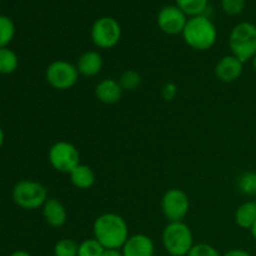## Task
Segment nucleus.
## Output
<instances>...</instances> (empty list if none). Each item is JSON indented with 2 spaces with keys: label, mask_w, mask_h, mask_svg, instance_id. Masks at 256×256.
<instances>
[{
  "label": "nucleus",
  "mask_w": 256,
  "mask_h": 256,
  "mask_svg": "<svg viewBox=\"0 0 256 256\" xmlns=\"http://www.w3.org/2000/svg\"><path fill=\"white\" fill-rule=\"evenodd\" d=\"M94 238L105 249H122L129 239V226L124 218L115 212H105L92 224Z\"/></svg>",
  "instance_id": "obj_1"
},
{
  "label": "nucleus",
  "mask_w": 256,
  "mask_h": 256,
  "mask_svg": "<svg viewBox=\"0 0 256 256\" xmlns=\"http://www.w3.org/2000/svg\"><path fill=\"white\" fill-rule=\"evenodd\" d=\"M182 35L188 46L198 52H206L216 42L218 29L210 18L199 15L188 19Z\"/></svg>",
  "instance_id": "obj_2"
},
{
  "label": "nucleus",
  "mask_w": 256,
  "mask_h": 256,
  "mask_svg": "<svg viewBox=\"0 0 256 256\" xmlns=\"http://www.w3.org/2000/svg\"><path fill=\"white\" fill-rule=\"evenodd\" d=\"M162 246L172 256H186L194 246V235L184 222H172L164 228Z\"/></svg>",
  "instance_id": "obj_3"
},
{
  "label": "nucleus",
  "mask_w": 256,
  "mask_h": 256,
  "mask_svg": "<svg viewBox=\"0 0 256 256\" xmlns=\"http://www.w3.org/2000/svg\"><path fill=\"white\" fill-rule=\"evenodd\" d=\"M229 48L242 62L252 60L256 55V25L249 22L235 25L229 34Z\"/></svg>",
  "instance_id": "obj_4"
},
{
  "label": "nucleus",
  "mask_w": 256,
  "mask_h": 256,
  "mask_svg": "<svg viewBox=\"0 0 256 256\" xmlns=\"http://www.w3.org/2000/svg\"><path fill=\"white\" fill-rule=\"evenodd\" d=\"M12 200L24 210H36L46 202L48 190L40 182L34 180H20L12 188Z\"/></svg>",
  "instance_id": "obj_5"
},
{
  "label": "nucleus",
  "mask_w": 256,
  "mask_h": 256,
  "mask_svg": "<svg viewBox=\"0 0 256 256\" xmlns=\"http://www.w3.org/2000/svg\"><path fill=\"white\" fill-rule=\"evenodd\" d=\"M92 44L99 49H112L122 39V26L112 16H102L95 20L90 29Z\"/></svg>",
  "instance_id": "obj_6"
},
{
  "label": "nucleus",
  "mask_w": 256,
  "mask_h": 256,
  "mask_svg": "<svg viewBox=\"0 0 256 256\" xmlns=\"http://www.w3.org/2000/svg\"><path fill=\"white\" fill-rule=\"evenodd\" d=\"M76 65L66 60H55L48 65L45 70V79L48 84L56 90H69L75 86L79 80Z\"/></svg>",
  "instance_id": "obj_7"
},
{
  "label": "nucleus",
  "mask_w": 256,
  "mask_h": 256,
  "mask_svg": "<svg viewBox=\"0 0 256 256\" xmlns=\"http://www.w3.org/2000/svg\"><path fill=\"white\" fill-rule=\"evenodd\" d=\"M48 159L52 169L69 174L75 166L80 164V152L72 142L59 140L50 146Z\"/></svg>",
  "instance_id": "obj_8"
},
{
  "label": "nucleus",
  "mask_w": 256,
  "mask_h": 256,
  "mask_svg": "<svg viewBox=\"0 0 256 256\" xmlns=\"http://www.w3.org/2000/svg\"><path fill=\"white\" fill-rule=\"evenodd\" d=\"M190 209V200L186 192L178 188L165 192L162 198V212L168 222H182Z\"/></svg>",
  "instance_id": "obj_9"
},
{
  "label": "nucleus",
  "mask_w": 256,
  "mask_h": 256,
  "mask_svg": "<svg viewBox=\"0 0 256 256\" xmlns=\"http://www.w3.org/2000/svg\"><path fill=\"white\" fill-rule=\"evenodd\" d=\"M189 18L176 6L166 5L158 12L156 24L162 32L168 35L182 34Z\"/></svg>",
  "instance_id": "obj_10"
},
{
  "label": "nucleus",
  "mask_w": 256,
  "mask_h": 256,
  "mask_svg": "<svg viewBox=\"0 0 256 256\" xmlns=\"http://www.w3.org/2000/svg\"><path fill=\"white\" fill-rule=\"evenodd\" d=\"M242 70H244V62L238 59L232 54L224 55L220 58L214 68L215 76L222 82H234L242 76Z\"/></svg>",
  "instance_id": "obj_11"
},
{
  "label": "nucleus",
  "mask_w": 256,
  "mask_h": 256,
  "mask_svg": "<svg viewBox=\"0 0 256 256\" xmlns=\"http://www.w3.org/2000/svg\"><path fill=\"white\" fill-rule=\"evenodd\" d=\"M124 256H154L155 245L150 236L145 234L130 235L122 248Z\"/></svg>",
  "instance_id": "obj_12"
},
{
  "label": "nucleus",
  "mask_w": 256,
  "mask_h": 256,
  "mask_svg": "<svg viewBox=\"0 0 256 256\" xmlns=\"http://www.w3.org/2000/svg\"><path fill=\"white\" fill-rule=\"evenodd\" d=\"M122 88L119 80L112 78H105L100 80L95 86V96L102 104L112 105L119 102L122 95Z\"/></svg>",
  "instance_id": "obj_13"
},
{
  "label": "nucleus",
  "mask_w": 256,
  "mask_h": 256,
  "mask_svg": "<svg viewBox=\"0 0 256 256\" xmlns=\"http://www.w3.org/2000/svg\"><path fill=\"white\" fill-rule=\"evenodd\" d=\"M102 56L96 50H88L79 56L76 62V69L82 76L92 78L99 74L102 69Z\"/></svg>",
  "instance_id": "obj_14"
},
{
  "label": "nucleus",
  "mask_w": 256,
  "mask_h": 256,
  "mask_svg": "<svg viewBox=\"0 0 256 256\" xmlns=\"http://www.w3.org/2000/svg\"><path fill=\"white\" fill-rule=\"evenodd\" d=\"M42 216L52 228H62L68 220L66 208L55 198H49L42 206Z\"/></svg>",
  "instance_id": "obj_15"
},
{
  "label": "nucleus",
  "mask_w": 256,
  "mask_h": 256,
  "mask_svg": "<svg viewBox=\"0 0 256 256\" xmlns=\"http://www.w3.org/2000/svg\"><path fill=\"white\" fill-rule=\"evenodd\" d=\"M69 178L70 182H72L76 189L80 190L90 189V188L95 184V180H96L94 170L85 164H79L78 166H75L74 169L69 172Z\"/></svg>",
  "instance_id": "obj_16"
},
{
  "label": "nucleus",
  "mask_w": 256,
  "mask_h": 256,
  "mask_svg": "<svg viewBox=\"0 0 256 256\" xmlns=\"http://www.w3.org/2000/svg\"><path fill=\"white\" fill-rule=\"evenodd\" d=\"M235 222L239 228L245 230H250L256 222V202H245L240 205L235 212Z\"/></svg>",
  "instance_id": "obj_17"
},
{
  "label": "nucleus",
  "mask_w": 256,
  "mask_h": 256,
  "mask_svg": "<svg viewBox=\"0 0 256 256\" xmlns=\"http://www.w3.org/2000/svg\"><path fill=\"white\" fill-rule=\"evenodd\" d=\"M175 5L188 18L204 15L209 9V0H175Z\"/></svg>",
  "instance_id": "obj_18"
},
{
  "label": "nucleus",
  "mask_w": 256,
  "mask_h": 256,
  "mask_svg": "<svg viewBox=\"0 0 256 256\" xmlns=\"http://www.w3.org/2000/svg\"><path fill=\"white\" fill-rule=\"evenodd\" d=\"M19 66V58L15 54L14 50L9 48L0 49V74L9 75L16 72Z\"/></svg>",
  "instance_id": "obj_19"
},
{
  "label": "nucleus",
  "mask_w": 256,
  "mask_h": 256,
  "mask_svg": "<svg viewBox=\"0 0 256 256\" xmlns=\"http://www.w3.org/2000/svg\"><path fill=\"white\" fill-rule=\"evenodd\" d=\"M15 24L6 15H0V49L8 48L15 36Z\"/></svg>",
  "instance_id": "obj_20"
},
{
  "label": "nucleus",
  "mask_w": 256,
  "mask_h": 256,
  "mask_svg": "<svg viewBox=\"0 0 256 256\" xmlns=\"http://www.w3.org/2000/svg\"><path fill=\"white\" fill-rule=\"evenodd\" d=\"M238 188L246 196L256 198V172H246L240 175L238 180Z\"/></svg>",
  "instance_id": "obj_21"
},
{
  "label": "nucleus",
  "mask_w": 256,
  "mask_h": 256,
  "mask_svg": "<svg viewBox=\"0 0 256 256\" xmlns=\"http://www.w3.org/2000/svg\"><path fill=\"white\" fill-rule=\"evenodd\" d=\"M105 248L95 238L86 239L79 244L78 256H102Z\"/></svg>",
  "instance_id": "obj_22"
},
{
  "label": "nucleus",
  "mask_w": 256,
  "mask_h": 256,
  "mask_svg": "<svg viewBox=\"0 0 256 256\" xmlns=\"http://www.w3.org/2000/svg\"><path fill=\"white\" fill-rule=\"evenodd\" d=\"M79 244L72 239H65L56 242L54 246V256H78Z\"/></svg>",
  "instance_id": "obj_23"
},
{
  "label": "nucleus",
  "mask_w": 256,
  "mask_h": 256,
  "mask_svg": "<svg viewBox=\"0 0 256 256\" xmlns=\"http://www.w3.org/2000/svg\"><path fill=\"white\" fill-rule=\"evenodd\" d=\"M120 85H122V90H132L138 89L142 84V75L136 72V70H125L119 79Z\"/></svg>",
  "instance_id": "obj_24"
},
{
  "label": "nucleus",
  "mask_w": 256,
  "mask_h": 256,
  "mask_svg": "<svg viewBox=\"0 0 256 256\" xmlns=\"http://www.w3.org/2000/svg\"><path fill=\"white\" fill-rule=\"evenodd\" d=\"M222 12L229 16L240 15L245 9V0H220Z\"/></svg>",
  "instance_id": "obj_25"
},
{
  "label": "nucleus",
  "mask_w": 256,
  "mask_h": 256,
  "mask_svg": "<svg viewBox=\"0 0 256 256\" xmlns=\"http://www.w3.org/2000/svg\"><path fill=\"white\" fill-rule=\"evenodd\" d=\"M186 256H222L214 246L209 244H195Z\"/></svg>",
  "instance_id": "obj_26"
},
{
  "label": "nucleus",
  "mask_w": 256,
  "mask_h": 256,
  "mask_svg": "<svg viewBox=\"0 0 256 256\" xmlns=\"http://www.w3.org/2000/svg\"><path fill=\"white\" fill-rule=\"evenodd\" d=\"M162 95L166 102H172L178 95V86L174 82H166L162 89Z\"/></svg>",
  "instance_id": "obj_27"
},
{
  "label": "nucleus",
  "mask_w": 256,
  "mask_h": 256,
  "mask_svg": "<svg viewBox=\"0 0 256 256\" xmlns=\"http://www.w3.org/2000/svg\"><path fill=\"white\" fill-rule=\"evenodd\" d=\"M222 256H252L249 252L244 249H232L225 252Z\"/></svg>",
  "instance_id": "obj_28"
},
{
  "label": "nucleus",
  "mask_w": 256,
  "mask_h": 256,
  "mask_svg": "<svg viewBox=\"0 0 256 256\" xmlns=\"http://www.w3.org/2000/svg\"><path fill=\"white\" fill-rule=\"evenodd\" d=\"M102 256H124L120 249H105Z\"/></svg>",
  "instance_id": "obj_29"
},
{
  "label": "nucleus",
  "mask_w": 256,
  "mask_h": 256,
  "mask_svg": "<svg viewBox=\"0 0 256 256\" xmlns=\"http://www.w3.org/2000/svg\"><path fill=\"white\" fill-rule=\"evenodd\" d=\"M9 256H32V255H30L28 252H25V250H16V252H12Z\"/></svg>",
  "instance_id": "obj_30"
},
{
  "label": "nucleus",
  "mask_w": 256,
  "mask_h": 256,
  "mask_svg": "<svg viewBox=\"0 0 256 256\" xmlns=\"http://www.w3.org/2000/svg\"><path fill=\"white\" fill-rule=\"evenodd\" d=\"M2 144H4V132H2V129L0 128V148L2 146Z\"/></svg>",
  "instance_id": "obj_31"
},
{
  "label": "nucleus",
  "mask_w": 256,
  "mask_h": 256,
  "mask_svg": "<svg viewBox=\"0 0 256 256\" xmlns=\"http://www.w3.org/2000/svg\"><path fill=\"white\" fill-rule=\"evenodd\" d=\"M250 232H252V238H254V239L256 240V222H255L254 225H252V229H250Z\"/></svg>",
  "instance_id": "obj_32"
},
{
  "label": "nucleus",
  "mask_w": 256,
  "mask_h": 256,
  "mask_svg": "<svg viewBox=\"0 0 256 256\" xmlns=\"http://www.w3.org/2000/svg\"><path fill=\"white\" fill-rule=\"evenodd\" d=\"M252 66H254V69L256 70V55L252 58Z\"/></svg>",
  "instance_id": "obj_33"
},
{
  "label": "nucleus",
  "mask_w": 256,
  "mask_h": 256,
  "mask_svg": "<svg viewBox=\"0 0 256 256\" xmlns=\"http://www.w3.org/2000/svg\"><path fill=\"white\" fill-rule=\"evenodd\" d=\"M48 256H54V255H48Z\"/></svg>",
  "instance_id": "obj_34"
},
{
  "label": "nucleus",
  "mask_w": 256,
  "mask_h": 256,
  "mask_svg": "<svg viewBox=\"0 0 256 256\" xmlns=\"http://www.w3.org/2000/svg\"><path fill=\"white\" fill-rule=\"evenodd\" d=\"M255 202H256V198H255Z\"/></svg>",
  "instance_id": "obj_35"
},
{
  "label": "nucleus",
  "mask_w": 256,
  "mask_h": 256,
  "mask_svg": "<svg viewBox=\"0 0 256 256\" xmlns=\"http://www.w3.org/2000/svg\"></svg>",
  "instance_id": "obj_36"
}]
</instances>
